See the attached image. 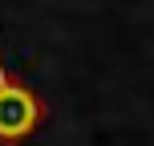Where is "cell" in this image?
<instances>
[{
  "label": "cell",
  "mask_w": 154,
  "mask_h": 146,
  "mask_svg": "<svg viewBox=\"0 0 154 146\" xmlns=\"http://www.w3.org/2000/svg\"><path fill=\"white\" fill-rule=\"evenodd\" d=\"M41 122V101L24 85H16L0 65V142H20Z\"/></svg>",
  "instance_id": "obj_1"
}]
</instances>
